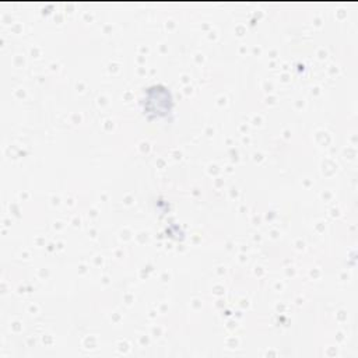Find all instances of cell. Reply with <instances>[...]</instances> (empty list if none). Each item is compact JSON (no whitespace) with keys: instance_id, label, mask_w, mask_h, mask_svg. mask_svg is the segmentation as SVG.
<instances>
[{"instance_id":"cell-1","label":"cell","mask_w":358,"mask_h":358,"mask_svg":"<svg viewBox=\"0 0 358 358\" xmlns=\"http://www.w3.org/2000/svg\"><path fill=\"white\" fill-rule=\"evenodd\" d=\"M143 112L148 119H161L171 115L173 108V98L165 85H151L144 91L141 101Z\"/></svg>"}]
</instances>
